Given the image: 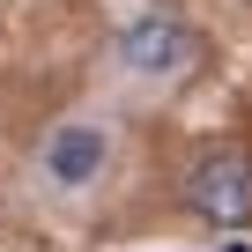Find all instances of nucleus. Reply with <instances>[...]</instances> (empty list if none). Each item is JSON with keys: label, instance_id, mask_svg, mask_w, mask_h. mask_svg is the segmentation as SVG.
Returning <instances> with one entry per match:
<instances>
[{"label": "nucleus", "instance_id": "nucleus-2", "mask_svg": "<svg viewBox=\"0 0 252 252\" xmlns=\"http://www.w3.org/2000/svg\"><path fill=\"white\" fill-rule=\"evenodd\" d=\"M193 60H200V37L178 15H134L119 30V67L134 82H178Z\"/></svg>", "mask_w": 252, "mask_h": 252}, {"label": "nucleus", "instance_id": "nucleus-3", "mask_svg": "<svg viewBox=\"0 0 252 252\" xmlns=\"http://www.w3.org/2000/svg\"><path fill=\"white\" fill-rule=\"evenodd\" d=\"M104 163H111V134H104L96 119H67V126L45 134V186L82 193V186L104 178Z\"/></svg>", "mask_w": 252, "mask_h": 252}, {"label": "nucleus", "instance_id": "nucleus-1", "mask_svg": "<svg viewBox=\"0 0 252 252\" xmlns=\"http://www.w3.org/2000/svg\"><path fill=\"white\" fill-rule=\"evenodd\" d=\"M186 208L215 230H237L252 222V156L245 149H208L186 178Z\"/></svg>", "mask_w": 252, "mask_h": 252}]
</instances>
